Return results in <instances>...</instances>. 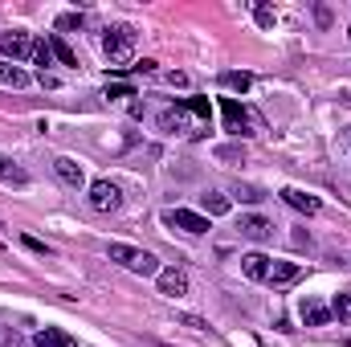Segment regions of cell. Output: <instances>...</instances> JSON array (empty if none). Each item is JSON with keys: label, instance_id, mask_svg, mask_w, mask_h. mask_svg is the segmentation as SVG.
Returning a JSON list of instances; mask_svg holds the SVG:
<instances>
[{"label": "cell", "instance_id": "29", "mask_svg": "<svg viewBox=\"0 0 351 347\" xmlns=\"http://www.w3.org/2000/svg\"><path fill=\"white\" fill-rule=\"evenodd\" d=\"M168 86H188V74H180V70H172V74H168Z\"/></svg>", "mask_w": 351, "mask_h": 347}, {"label": "cell", "instance_id": "28", "mask_svg": "<svg viewBox=\"0 0 351 347\" xmlns=\"http://www.w3.org/2000/svg\"><path fill=\"white\" fill-rule=\"evenodd\" d=\"M217 156H221V160H245L241 147H217Z\"/></svg>", "mask_w": 351, "mask_h": 347}, {"label": "cell", "instance_id": "26", "mask_svg": "<svg viewBox=\"0 0 351 347\" xmlns=\"http://www.w3.org/2000/svg\"><path fill=\"white\" fill-rule=\"evenodd\" d=\"M123 70H135V74H156V62H152V58H143V62H135V66H123Z\"/></svg>", "mask_w": 351, "mask_h": 347}, {"label": "cell", "instance_id": "7", "mask_svg": "<svg viewBox=\"0 0 351 347\" xmlns=\"http://www.w3.org/2000/svg\"><path fill=\"white\" fill-rule=\"evenodd\" d=\"M221 115H225V131L229 135H250V115L237 98H221Z\"/></svg>", "mask_w": 351, "mask_h": 347}, {"label": "cell", "instance_id": "17", "mask_svg": "<svg viewBox=\"0 0 351 347\" xmlns=\"http://www.w3.org/2000/svg\"><path fill=\"white\" fill-rule=\"evenodd\" d=\"M0 180H4V184H16V188H25V184H29V172H25V168H16L8 156H0Z\"/></svg>", "mask_w": 351, "mask_h": 347}, {"label": "cell", "instance_id": "12", "mask_svg": "<svg viewBox=\"0 0 351 347\" xmlns=\"http://www.w3.org/2000/svg\"><path fill=\"white\" fill-rule=\"evenodd\" d=\"M298 315H302V323H306V327H327V323H331V307H327V302H319V298H306Z\"/></svg>", "mask_w": 351, "mask_h": 347}, {"label": "cell", "instance_id": "25", "mask_svg": "<svg viewBox=\"0 0 351 347\" xmlns=\"http://www.w3.org/2000/svg\"><path fill=\"white\" fill-rule=\"evenodd\" d=\"M106 98H135V86H127V82H114V86L106 90Z\"/></svg>", "mask_w": 351, "mask_h": 347}, {"label": "cell", "instance_id": "1", "mask_svg": "<svg viewBox=\"0 0 351 347\" xmlns=\"http://www.w3.org/2000/svg\"><path fill=\"white\" fill-rule=\"evenodd\" d=\"M208 119H213L208 98H180L172 110L160 115V127H164L168 135H200Z\"/></svg>", "mask_w": 351, "mask_h": 347}, {"label": "cell", "instance_id": "9", "mask_svg": "<svg viewBox=\"0 0 351 347\" xmlns=\"http://www.w3.org/2000/svg\"><path fill=\"white\" fill-rule=\"evenodd\" d=\"M298 278H302V265L298 261H269V274H265L269 286H294Z\"/></svg>", "mask_w": 351, "mask_h": 347}, {"label": "cell", "instance_id": "10", "mask_svg": "<svg viewBox=\"0 0 351 347\" xmlns=\"http://www.w3.org/2000/svg\"><path fill=\"white\" fill-rule=\"evenodd\" d=\"M156 278H160V294H168V298H184V294H188V274H184V270H160V274H156Z\"/></svg>", "mask_w": 351, "mask_h": 347}, {"label": "cell", "instance_id": "15", "mask_svg": "<svg viewBox=\"0 0 351 347\" xmlns=\"http://www.w3.org/2000/svg\"><path fill=\"white\" fill-rule=\"evenodd\" d=\"M33 347H78V344H74L66 331H58V327H45V331H37Z\"/></svg>", "mask_w": 351, "mask_h": 347}, {"label": "cell", "instance_id": "2", "mask_svg": "<svg viewBox=\"0 0 351 347\" xmlns=\"http://www.w3.org/2000/svg\"><path fill=\"white\" fill-rule=\"evenodd\" d=\"M102 53L123 70V62L135 58V25H110L106 37H102Z\"/></svg>", "mask_w": 351, "mask_h": 347}, {"label": "cell", "instance_id": "31", "mask_svg": "<svg viewBox=\"0 0 351 347\" xmlns=\"http://www.w3.org/2000/svg\"><path fill=\"white\" fill-rule=\"evenodd\" d=\"M348 37H351V29H348Z\"/></svg>", "mask_w": 351, "mask_h": 347}, {"label": "cell", "instance_id": "11", "mask_svg": "<svg viewBox=\"0 0 351 347\" xmlns=\"http://www.w3.org/2000/svg\"><path fill=\"white\" fill-rule=\"evenodd\" d=\"M282 200H286L290 208L306 213V217H315V213L323 208V200H319V196H311V192H302V188H286V192H282Z\"/></svg>", "mask_w": 351, "mask_h": 347}, {"label": "cell", "instance_id": "21", "mask_svg": "<svg viewBox=\"0 0 351 347\" xmlns=\"http://www.w3.org/2000/svg\"><path fill=\"white\" fill-rule=\"evenodd\" d=\"M82 25H86L82 12H62V16H58V29H62V33H82Z\"/></svg>", "mask_w": 351, "mask_h": 347}, {"label": "cell", "instance_id": "3", "mask_svg": "<svg viewBox=\"0 0 351 347\" xmlns=\"http://www.w3.org/2000/svg\"><path fill=\"white\" fill-rule=\"evenodd\" d=\"M110 261H119V265H127L131 274H160V258L156 254H147V250H131V246H110Z\"/></svg>", "mask_w": 351, "mask_h": 347}, {"label": "cell", "instance_id": "19", "mask_svg": "<svg viewBox=\"0 0 351 347\" xmlns=\"http://www.w3.org/2000/svg\"><path fill=\"white\" fill-rule=\"evenodd\" d=\"M49 49H53V58H58L62 66H78V58H74V49L62 41V33H53V37H49Z\"/></svg>", "mask_w": 351, "mask_h": 347}, {"label": "cell", "instance_id": "30", "mask_svg": "<svg viewBox=\"0 0 351 347\" xmlns=\"http://www.w3.org/2000/svg\"><path fill=\"white\" fill-rule=\"evenodd\" d=\"M25 246H29V250H33V254H49V246H41V241H37V237H25Z\"/></svg>", "mask_w": 351, "mask_h": 347}, {"label": "cell", "instance_id": "8", "mask_svg": "<svg viewBox=\"0 0 351 347\" xmlns=\"http://www.w3.org/2000/svg\"><path fill=\"white\" fill-rule=\"evenodd\" d=\"M237 233H241L245 241H269V237H274V221H265L258 213H245V217L237 221Z\"/></svg>", "mask_w": 351, "mask_h": 347}, {"label": "cell", "instance_id": "14", "mask_svg": "<svg viewBox=\"0 0 351 347\" xmlns=\"http://www.w3.org/2000/svg\"><path fill=\"white\" fill-rule=\"evenodd\" d=\"M241 270H245V278L265 282V274H269V258H265V254H245V258H241Z\"/></svg>", "mask_w": 351, "mask_h": 347}, {"label": "cell", "instance_id": "4", "mask_svg": "<svg viewBox=\"0 0 351 347\" xmlns=\"http://www.w3.org/2000/svg\"><path fill=\"white\" fill-rule=\"evenodd\" d=\"M86 200H90L94 213H114V208H123V192H119V184H110V180H94Z\"/></svg>", "mask_w": 351, "mask_h": 347}, {"label": "cell", "instance_id": "23", "mask_svg": "<svg viewBox=\"0 0 351 347\" xmlns=\"http://www.w3.org/2000/svg\"><path fill=\"white\" fill-rule=\"evenodd\" d=\"M33 66H41V74H45V66H53V49H49V41H37V49H33Z\"/></svg>", "mask_w": 351, "mask_h": 347}, {"label": "cell", "instance_id": "16", "mask_svg": "<svg viewBox=\"0 0 351 347\" xmlns=\"http://www.w3.org/2000/svg\"><path fill=\"white\" fill-rule=\"evenodd\" d=\"M229 204H233V200H229L225 192H204V196H200V208H204L208 217H225Z\"/></svg>", "mask_w": 351, "mask_h": 347}, {"label": "cell", "instance_id": "6", "mask_svg": "<svg viewBox=\"0 0 351 347\" xmlns=\"http://www.w3.org/2000/svg\"><path fill=\"white\" fill-rule=\"evenodd\" d=\"M33 49H37V41H33L29 33H21V29H12V33H0V53H4V58H12V62H25V58H33Z\"/></svg>", "mask_w": 351, "mask_h": 347}, {"label": "cell", "instance_id": "24", "mask_svg": "<svg viewBox=\"0 0 351 347\" xmlns=\"http://www.w3.org/2000/svg\"><path fill=\"white\" fill-rule=\"evenodd\" d=\"M233 196L245 200V204H258V200H262V188H254V184H233Z\"/></svg>", "mask_w": 351, "mask_h": 347}, {"label": "cell", "instance_id": "5", "mask_svg": "<svg viewBox=\"0 0 351 347\" xmlns=\"http://www.w3.org/2000/svg\"><path fill=\"white\" fill-rule=\"evenodd\" d=\"M164 225H168V229H184V233H192V237L208 233V217L188 213V208H168V213H164Z\"/></svg>", "mask_w": 351, "mask_h": 347}, {"label": "cell", "instance_id": "22", "mask_svg": "<svg viewBox=\"0 0 351 347\" xmlns=\"http://www.w3.org/2000/svg\"><path fill=\"white\" fill-rule=\"evenodd\" d=\"M221 82H225V86H229V90H241V94H245V90L254 86V78H250L245 70H233V74H225Z\"/></svg>", "mask_w": 351, "mask_h": 347}, {"label": "cell", "instance_id": "27", "mask_svg": "<svg viewBox=\"0 0 351 347\" xmlns=\"http://www.w3.org/2000/svg\"><path fill=\"white\" fill-rule=\"evenodd\" d=\"M254 12H258V25H265V29H269V25H274V8H265V4H258V8H254Z\"/></svg>", "mask_w": 351, "mask_h": 347}, {"label": "cell", "instance_id": "18", "mask_svg": "<svg viewBox=\"0 0 351 347\" xmlns=\"http://www.w3.org/2000/svg\"><path fill=\"white\" fill-rule=\"evenodd\" d=\"M0 82L4 86H29V74L21 66H12V62H0Z\"/></svg>", "mask_w": 351, "mask_h": 347}, {"label": "cell", "instance_id": "13", "mask_svg": "<svg viewBox=\"0 0 351 347\" xmlns=\"http://www.w3.org/2000/svg\"><path fill=\"white\" fill-rule=\"evenodd\" d=\"M53 172H58V180L66 184V188H82L86 184V172H82V164H74V160H53Z\"/></svg>", "mask_w": 351, "mask_h": 347}, {"label": "cell", "instance_id": "20", "mask_svg": "<svg viewBox=\"0 0 351 347\" xmlns=\"http://www.w3.org/2000/svg\"><path fill=\"white\" fill-rule=\"evenodd\" d=\"M331 315H339V323H351V290L331 298Z\"/></svg>", "mask_w": 351, "mask_h": 347}]
</instances>
